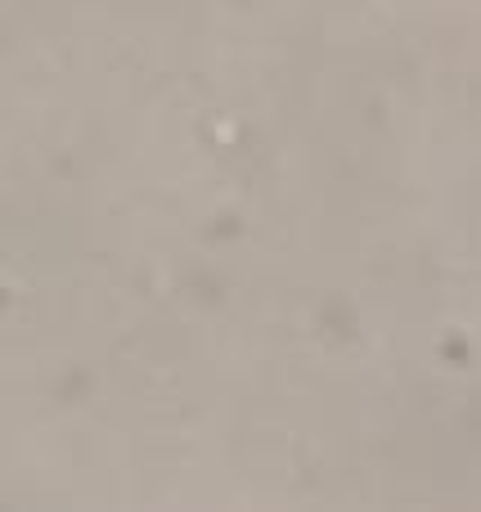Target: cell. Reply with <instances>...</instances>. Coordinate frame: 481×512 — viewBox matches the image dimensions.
Returning a JSON list of instances; mask_svg holds the SVG:
<instances>
[]
</instances>
